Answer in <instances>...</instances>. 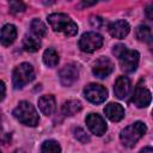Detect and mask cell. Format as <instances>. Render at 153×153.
I'll return each instance as SVG.
<instances>
[{
	"label": "cell",
	"mask_w": 153,
	"mask_h": 153,
	"mask_svg": "<svg viewBox=\"0 0 153 153\" xmlns=\"http://www.w3.org/2000/svg\"><path fill=\"white\" fill-rule=\"evenodd\" d=\"M84 96L88 102L100 104L108 98V90L99 84H88L84 88Z\"/></svg>",
	"instance_id": "52a82bcc"
},
{
	"label": "cell",
	"mask_w": 153,
	"mask_h": 153,
	"mask_svg": "<svg viewBox=\"0 0 153 153\" xmlns=\"http://www.w3.org/2000/svg\"><path fill=\"white\" fill-rule=\"evenodd\" d=\"M23 47L26 51L35 53V51H38V49L41 48V41L35 36H25L23 41Z\"/></svg>",
	"instance_id": "ffe728a7"
},
{
	"label": "cell",
	"mask_w": 153,
	"mask_h": 153,
	"mask_svg": "<svg viewBox=\"0 0 153 153\" xmlns=\"http://www.w3.org/2000/svg\"><path fill=\"white\" fill-rule=\"evenodd\" d=\"M48 23L56 32H62L66 36H74L78 32V25L65 13H53L48 16Z\"/></svg>",
	"instance_id": "7a4b0ae2"
},
{
	"label": "cell",
	"mask_w": 153,
	"mask_h": 153,
	"mask_svg": "<svg viewBox=\"0 0 153 153\" xmlns=\"http://www.w3.org/2000/svg\"><path fill=\"white\" fill-rule=\"evenodd\" d=\"M13 116L23 124L29 127H36L39 122L38 114L35 109V106L29 102H20L17 108L13 110Z\"/></svg>",
	"instance_id": "3957f363"
},
{
	"label": "cell",
	"mask_w": 153,
	"mask_h": 153,
	"mask_svg": "<svg viewBox=\"0 0 153 153\" xmlns=\"http://www.w3.org/2000/svg\"><path fill=\"white\" fill-rule=\"evenodd\" d=\"M112 53L115 56H117L120 66L124 72L131 73L137 68L140 55L136 50L128 49L124 44H116L112 49Z\"/></svg>",
	"instance_id": "6da1fadb"
},
{
	"label": "cell",
	"mask_w": 153,
	"mask_h": 153,
	"mask_svg": "<svg viewBox=\"0 0 153 153\" xmlns=\"http://www.w3.org/2000/svg\"><path fill=\"white\" fill-rule=\"evenodd\" d=\"M74 136L81 143H87L90 141V136L86 134V131L82 128H75L74 129Z\"/></svg>",
	"instance_id": "cb8c5ba5"
},
{
	"label": "cell",
	"mask_w": 153,
	"mask_h": 153,
	"mask_svg": "<svg viewBox=\"0 0 153 153\" xmlns=\"http://www.w3.org/2000/svg\"><path fill=\"white\" fill-rule=\"evenodd\" d=\"M59 54H57V51L55 50V49H53V48H48L45 51H44V54H43V62H44V65L45 66H48V67H50V68H53V67H55L57 63H59Z\"/></svg>",
	"instance_id": "ac0fdd59"
},
{
	"label": "cell",
	"mask_w": 153,
	"mask_h": 153,
	"mask_svg": "<svg viewBox=\"0 0 153 153\" xmlns=\"http://www.w3.org/2000/svg\"><path fill=\"white\" fill-rule=\"evenodd\" d=\"M109 33L115 37V38H124L129 31H130V25L128 24V22L126 20H116L114 23H111L108 27Z\"/></svg>",
	"instance_id": "4fadbf2b"
},
{
	"label": "cell",
	"mask_w": 153,
	"mask_h": 153,
	"mask_svg": "<svg viewBox=\"0 0 153 153\" xmlns=\"http://www.w3.org/2000/svg\"><path fill=\"white\" fill-rule=\"evenodd\" d=\"M152 100L151 91L143 85V80H140L135 86V90L131 96V103L137 108H146Z\"/></svg>",
	"instance_id": "ba28073f"
},
{
	"label": "cell",
	"mask_w": 153,
	"mask_h": 153,
	"mask_svg": "<svg viewBox=\"0 0 153 153\" xmlns=\"http://www.w3.org/2000/svg\"><path fill=\"white\" fill-rule=\"evenodd\" d=\"M59 76L63 86H71L79 78V68L74 63H67L60 69Z\"/></svg>",
	"instance_id": "30bf717a"
},
{
	"label": "cell",
	"mask_w": 153,
	"mask_h": 153,
	"mask_svg": "<svg viewBox=\"0 0 153 153\" xmlns=\"http://www.w3.org/2000/svg\"><path fill=\"white\" fill-rule=\"evenodd\" d=\"M30 29H31V32L35 37L37 38H42L47 35V26L45 24L39 20V19H33L31 22V25H30Z\"/></svg>",
	"instance_id": "d6986e66"
},
{
	"label": "cell",
	"mask_w": 153,
	"mask_h": 153,
	"mask_svg": "<svg viewBox=\"0 0 153 153\" xmlns=\"http://www.w3.org/2000/svg\"><path fill=\"white\" fill-rule=\"evenodd\" d=\"M112 69H114V63L111 62V60L103 56V57H99L94 62L92 72L96 76H98L100 79H104L112 72Z\"/></svg>",
	"instance_id": "8fae6325"
},
{
	"label": "cell",
	"mask_w": 153,
	"mask_h": 153,
	"mask_svg": "<svg viewBox=\"0 0 153 153\" xmlns=\"http://www.w3.org/2000/svg\"><path fill=\"white\" fill-rule=\"evenodd\" d=\"M103 37L98 32H86L79 39V48L85 53H93L103 45Z\"/></svg>",
	"instance_id": "8992f818"
},
{
	"label": "cell",
	"mask_w": 153,
	"mask_h": 153,
	"mask_svg": "<svg viewBox=\"0 0 153 153\" xmlns=\"http://www.w3.org/2000/svg\"><path fill=\"white\" fill-rule=\"evenodd\" d=\"M151 11H152V5H149V6L147 7V10H146V16H147V18L152 20V19H153V16H152Z\"/></svg>",
	"instance_id": "4316f807"
},
{
	"label": "cell",
	"mask_w": 153,
	"mask_h": 153,
	"mask_svg": "<svg viewBox=\"0 0 153 153\" xmlns=\"http://www.w3.org/2000/svg\"><path fill=\"white\" fill-rule=\"evenodd\" d=\"M85 122L90 131L97 136H102L108 129L105 120L98 114H88L85 118Z\"/></svg>",
	"instance_id": "9c48e42d"
},
{
	"label": "cell",
	"mask_w": 153,
	"mask_h": 153,
	"mask_svg": "<svg viewBox=\"0 0 153 153\" xmlns=\"http://www.w3.org/2000/svg\"><path fill=\"white\" fill-rule=\"evenodd\" d=\"M5 94H6V86H5L4 81L0 80V102L5 98Z\"/></svg>",
	"instance_id": "484cf974"
},
{
	"label": "cell",
	"mask_w": 153,
	"mask_h": 153,
	"mask_svg": "<svg viewBox=\"0 0 153 153\" xmlns=\"http://www.w3.org/2000/svg\"><path fill=\"white\" fill-rule=\"evenodd\" d=\"M81 110V103L79 100H67L62 105V112L65 116H74Z\"/></svg>",
	"instance_id": "e0dca14e"
},
{
	"label": "cell",
	"mask_w": 153,
	"mask_h": 153,
	"mask_svg": "<svg viewBox=\"0 0 153 153\" xmlns=\"http://www.w3.org/2000/svg\"><path fill=\"white\" fill-rule=\"evenodd\" d=\"M91 24L94 27H102L103 24H104V19L100 18V17H94L93 16V17H91Z\"/></svg>",
	"instance_id": "d4e9b609"
},
{
	"label": "cell",
	"mask_w": 153,
	"mask_h": 153,
	"mask_svg": "<svg viewBox=\"0 0 153 153\" xmlns=\"http://www.w3.org/2000/svg\"><path fill=\"white\" fill-rule=\"evenodd\" d=\"M0 153H1V152H0Z\"/></svg>",
	"instance_id": "f1b7e54d"
},
{
	"label": "cell",
	"mask_w": 153,
	"mask_h": 153,
	"mask_svg": "<svg viewBox=\"0 0 153 153\" xmlns=\"http://www.w3.org/2000/svg\"><path fill=\"white\" fill-rule=\"evenodd\" d=\"M41 153H61V147L55 140H47L41 147Z\"/></svg>",
	"instance_id": "7402d4cb"
},
{
	"label": "cell",
	"mask_w": 153,
	"mask_h": 153,
	"mask_svg": "<svg viewBox=\"0 0 153 153\" xmlns=\"http://www.w3.org/2000/svg\"><path fill=\"white\" fill-rule=\"evenodd\" d=\"M130 90H131V82L128 76L122 75L116 79L114 85V92L118 99H126L129 96Z\"/></svg>",
	"instance_id": "7c38bea8"
},
{
	"label": "cell",
	"mask_w": 153,
	"mask_h": 153,
	"mask_svg": "<svg viewBox=\"0 0 153 153\" xmlns=\"http://www.w3.org/2000/svg\"><path fill=\"white\" fill-rule=\"evenodd\" d=\"M35 79V71L30 63L23 62L18 65L12 74V82L14 88H23L25 85Z\"/></svg>",
	"instance_id": "5b68a950"
},
{
	"label": "cell",
	"mask_w": 153,
	"mask_h": 153,
	"mask_svg": "<svg viewBox=\"0 0 153 153\" xmlns=\"http://www.w3.org/2000/svg\"><path fill=\"white\" fill-rule=\"evenodd\" d=\"M139 153H153V149L151 146H147V147H143Z\"/></svg>",
	"instance_id": "83f0119b"
},
{
	"label": "cell",
	"mask_w": 153,
	"mask_h": 153,
	"mask_svg": "<svg viewBox=\"0 0 153 153\" xmlns=\"http://www.w3.org/2000/svg\"><path fill=\"white\" fill-rule=\"evenodd\" d=\"M104 114L110 121L118 122L124 117V109L118 103H109L104 108Z\"/></svg>",
	"instance_id": "9a60e30c"
},
{
	"label": "cell",
	"mask_w": 153,
	"mask_h": 153,
	"mask_svg": "<svg viewBox=\"0 0 153 153\" xmlns=\"http://www.w3.org/2000/svg\"><path fill=\"white\" fill-rule=\"evenodd\" d=\"M147 131V127L143 122H135L128 127H126L121 134H120V139L121 142L126 146V147H134L135 143L146 134Z\"/></svg>",
	"instance_id": "277c9868"
},
{
	"label": "cell",
	"mask_w": 153,
	"mask_h": 153,
	"mask_svg": "<svg viewBox=\"0 0 153 153\" xmlns=\"http://www.w3.org/2000/svg\"><path fill=\"white\" fill-rule=\"evenodd\" d=\"M136 38L141 42L151 43L152 42V30L147 25H140L136 29Z\"/></svg>",
	"instance_id": "44dd1931"
},
{
	"label": "cell",
	"mask_w": 153,
	"mask_h": 153,
	"mask_svg": "<svg viewBox=\"0 0 153 153\" xmlns=\"http://www.w3.org/2000/svg\"><path fill=\"white\" fill-rule=\"evenodd\" d=\"M8 6H10V11L12 13H20V12H24L26 8L25 4L22 1H10Z\"/></svg>",
	"instance_id": "603a6c76"
},
{
	"label": "cell",
	"mask_w": 153,
	"mask_h": 153,
	"mask_svg": "<svg viewBox=\"0 0 153 153\" xmlns=\"http://www.w3.org/2000/svg\"><path fill=\"white\" fill-rule=\"evenodd\" d=\"M55 97L53 94H45L42 96L38 99V108L41 110V112L45 116H49L53 114V111L55 110Z\"/></svg>",
	"instance_id": "2e32d148"
},
{
	"label": "cell",
	"mask_w": 153,
	"mask_h": 153,
	"mask_svg": "<svg viewBox=\"0 0 153 153\" xmlns=\"http://www.w3.org/2000/svg\"><path fill=\"white\" fill-rule=\"evenodd\" d=\"M17 38V27L13 24H6L0 29V43L5 47L11 45Z\"/></svg>",
	"instance_id": "5bb4252c"
}]
</instances>
